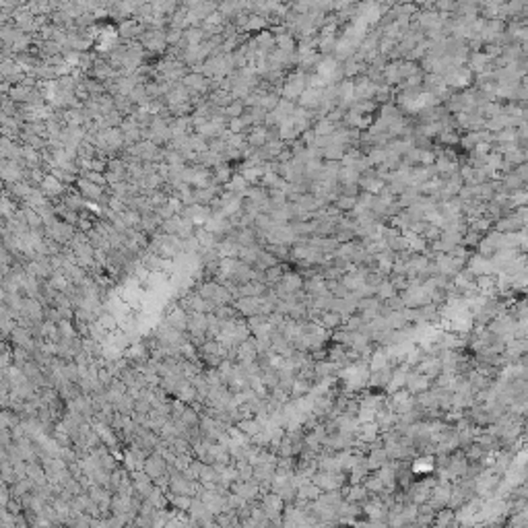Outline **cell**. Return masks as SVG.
I'll use <instances>...</instances> for the list:
<instances>
[{"label":"cell","instance_id":"1","mask_svg":"<svg viewBox=\"0 0 528 528\" xmlns=\"http://www.w3.org/2000/svg\"><path fill=\"white\" fill-rule=\"evenodd\" d=\"M526 227V219H520L516 213H508L504 217H500V221L493 223V231L498 233H516V231H524Z\"/></svg>","mask_w":528,"mask_h":528},{"label":"cell","instance_id":"2","mask_svg":"<svg viewBox=\"0 0 528 528\" xmlns=\"http://www.w3.org/2000/svg\"><path fill=\"white\" fill-rule=\"evenodd\" d=\"M77 186H79V190H81V196H83V198L93 200V202H99V200H101L103 204H108V196L103 194V188H99V186L87 182L85 178L77 180Z\"/></svg>","mask_w":528,"mask_h":528},{"label":"cell","instance_id":"3","mask_svg":"<svg viewBox=\"0 0 528 528\" xmlns=\"http://www.w3.org/2000/svg\"><path fill=\"white\" fill-rule=\"evenodd\" d=\"M467 270L473 274V276H483V274H493V268H491V260L489 258H483L479 254H473L469 260H467Z\"/></svg>","mask_w":528,"mask_h":528},{"label":"cell","instance_id":"4","mask_svg":"<svg viewBox=\"0 0 528 528\" xmlns=\"http://www.w3.org/2000/svg\"><path fill=\"white\" fill-rule=\"evenodd\" d=\"M40 190H42V194L48 198H52V196H64V192H66V186L64 184H60L54 175H50V173H46V178H44V182L40 184Z\"/></svg>","mask_w":528,"mask_h":528},{"label":"cell","instance_id":"5","mask_svg":"<svg viewBox=\"0 0 528 528\" xmlns=\"http://www.w3.org/2000/svg\"><path fill=\"white\" fill-rule=\"evenodd\" d=\"M184 44L186 48H194V46H200L204 42V31L200 27H188L184 29Z\"/></svg>","mask_w":528,"mask_h":528},{"label":"cell","instance_id":"6","mask_svg":"<svg viewBox=\"0 0 528 528\" xmlns=\"http://www.w3.org/2000/svg\"><path fill=\"white\" fill-rule=\"evenodd\" d=\"M248 188H250V184H248V182L243 180V175H241V173H237V171H235V173L231 175V180L225 184V190H227V192H231V194H237V196H241V194H243Z\"/></svg>","mask_w":528,"mask_h":528},{"label":"cell","instance_id":"7","mask_svg":"<svg viewBox=\"0 0 528 528\" xmlns=\"http://www.w3.org/2000/svg\"><path fill=\"white\" fill-rule=\"evenodd\" d=\"M231 175H233V171H231V165H227V163H221V165H217L215 169H213V173H210V182L215 184V186H225L229 180H231Z\"/></svg>","mask_w":528,"mask_h":528},{"label":"cell","instance_id":"8","mask_svg":"<svg viewBox=\"0 0 528 528\" xmlns=\"http://www.w3.org/2000/svg\"><path fill=\"white\" fill-rule=\"evenodd\" d=\"M345 147H340V145H334V143H330L328 147H324L322 151H320V157L322 159H326V161H340L345 157Z\"/></svg>","mask_w":528,"mask_h":528},{"label":"cell","instance_id":"9","mask_svg":"<svg viewBox=\"0 0 528 528\" xmlns=\"http://www.w3.org/2000/svg\"><path fill=\"white\" fill-rule=\"evenodd\" d=\"M283 274H285V270H283L281 264H276V266L264 270V285H266V287H274V285L283 278Z\"/></svg>","mask_w":528,"mask_h":528},{"label":"cell","instance_id":"10","mask_svg":"<svg viewBox=\"0 0 528 528\" xmlns=\"http://www.w3.org/2000/svg\"><path fill=\"white\" fill-rule=\"evenodd\" d=\"M262 250L268 252V254H272L278 262H281V258H287V256H289V248L283 245V243H264Z\"/></svg>","mask_w":528,"mask_h":528},{"label":"cell","instance_id":"11","mask_svg":"<svg viewBox=\"0 0 528 528\" xmlns=\"http://www.w3.org/2000/svg\"><path fill=\"white\" fill-rule=\"evenodd\" d=\"M357 180H359V173H357L355 169H351V167H343V165H340V169H338V184H340V186H351V184H357Z\"/></svg>","mask_w":528,"mask_h":528},{"label":"cell","instance_id":"12","mask_svg":"<svg viewBox=\"0 0 528 528\" xmlns=\"http://www.w3.org/2000/svg\"><path fill=\"white\" fill-rule=\"evenodd\" d=\"M396 295V289H394V285L390 283V281H382L378 287H376V297L380 299V301H388L390 297H394Z\"/></svg>","mask_w":528,"mask_h":528},{"label":"cell","instance_id":"13","mask_svg":"<svg viewBox=\"0 0 528 528\" xmlns=\"http://www.w3.org/2000/svg\"><path fill=\"white\" fill-rule=\"evenodd\" d=\"M31 89L29 85H17V87H13L11 89V101H27L29 99V95H31Z\"/></svg>","mask_w":528,"mask_h":528},{"label":"cell","instance_id":"14","mask_svg":"<svg viewBox=\"0 0 528 528\" xmlns=\"http://www.w3.org/2000/svg\"><path fill=\"white\" fill-rule=\"evenodd\" d=\"M400 79L405 81V79H409V77H413V75H417V73H421V68L417 66V62H411V60H400Z\"/></svg>","mask_w":528,"mask_h":528},{"label":"cell","instance_id":"15","mask_svg":"<svg viewBox=\"0 0 528 528\" xmlns=\"http://www.w3.org/2000/svg\"><path fill=\"white\" fill-rule=\"evenodd\" d=\"M243 112H245V105L241 103V101H231L225 110H223V114L227 116V120H231V118H241L243 116Z\"/></svg>","mask_w":528,"mask_h":528},{"label":"cell","instance_id":"16","mask_svg":"<svg viewBox=\"0 0 528 528\" xmlns=\"http://www.w3.org/2000/svg\"><path fill=\"white\" fill-rule=\"evenodd\" d=\"M336 46V38H318V50L322 56H330V52H334Z\"/></svg>","mask_w":528,"mask_h":528},{"label":"cell","instance_id":"17","mask_svg":"<svg viewBox=\"0 0 528 528\" xmlns=\"http://www.w3.org/2000/svg\"><path fill=\"white\" fill-rule=\"evenodd\" d=\"M87 182H91V184H95V186H99V188H105V175L103 173H97V171H85V173H81Z\"/></svg>","mask_w":528,"mask_h":528},{"label":"cell","instance_id":"18","mask_svg":"<svg viewBox=\"0 0 528 528\" xmlns=\"http://www.w3.org/2000/svg\"><path fill=\"white\" fill-rule=\"evenodd\" d=\"M433 163H436L433 149H419V165H433Z\"/></svg>","mask_w":528,"mask_h":528}]
</instances>
